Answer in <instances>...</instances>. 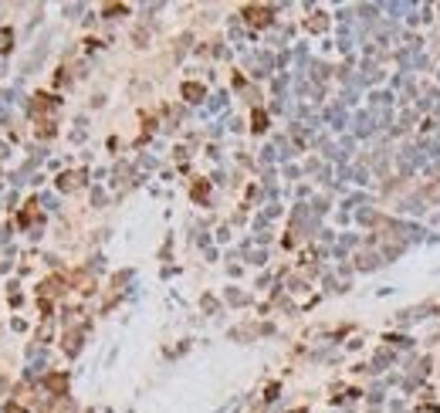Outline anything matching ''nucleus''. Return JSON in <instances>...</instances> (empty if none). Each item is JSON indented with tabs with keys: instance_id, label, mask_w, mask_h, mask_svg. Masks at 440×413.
<instances>
[{
	"instance_id": "f257e3e1",
	"label": "nucleus",
	"mask_w": 440,
	"mask_h": 413,
	"mask_svg": "<svg viewBox=\"0 0 440 413\" xmlns=\"http://www.w3.org/2000/svg\"><path fill=\"white\" fill-rule=\"evenodd\" d=\"M183 95H190V98H196V95H204V88H196V85H187V88H183Z\"/></svg>"
},
{
	"instance_id": "f03ea898",
	"label": "nucleus",
	"mask_w": 440,
	"mask_h": 413,
	"mask_svg": "<svg viewBox=\"0 0 440 413\" xmlns=\"http://www.w3.org/2000/svg\"><path fill=\"white\" fill-rule=\"evenodd\" d=\"M4 41H10V31H0V48H4Z\"/></svg>"
}]
</instances>
